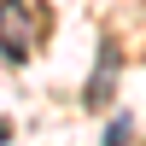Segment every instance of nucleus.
Here are the masks:
<instances>
[{"instance_id":"nucleus-2","label":"nucleus","mask_w":146,"mask_h":146,"mask_svg":"<svg viewBox=\"0 0 146 146\" xmlns=\"http://www.w3.org/2000/svg\"><path fill=\"white\" fill-rule=\"evenodd\" d=\"M0 140H6V123H0Z\"/></svg>"},{"instance_id":"nucleus-1","label":"nucleus","mask_w":146,"mask_h":146,"mask_svg":"<svg viewBox=\"0 0 146 146\" xmlns=\"http://www.w3.org/2000/svg\"><path fill=\"white\" fill-rule=\"evenodd\" d=\"M18 18H23V0H6V6H0V53H6L12 64H23V53H29V47H23Z\"/></svg>"}]
</instances>
